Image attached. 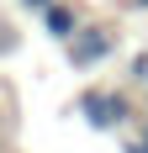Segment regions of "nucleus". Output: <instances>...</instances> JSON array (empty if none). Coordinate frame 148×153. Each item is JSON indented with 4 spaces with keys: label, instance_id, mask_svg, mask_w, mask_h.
<instances>
[{
    "label": "nucleus",
    "instance_id": "nucleus-2",
    "mask_svg": "<svg viewBox=\"0 0 148 153\" xmlns=\"http://www.w3.org/2000/svg\"><path fill=\"white\" fill-rule=\"evenodd\" d=\"M79 111H85L95 127H122L127 116H132V106H127L122 90H85L79 95Z\"/></svg>",
    "mask_w": 148,
    "mask_h": 153
},
{
    "label": "nucleus",
    "instance_id": "nucleus-4",
    "mask_svg": "<svg viewBox=\"0 0 148 153\" xmlns=\"http://www.w3.org/2000/svg\"><path fill=\"white\" fill-rule=\"evenodd\" d=\"M21 5H32V11H48V5H53V0H21Z\"/></svg>",
    "mask_w": 148,
    "mask_h": 153
},
{
    "label": "nucleus",
    "instance_id": "nucleus-1",
    "mask_svg": "<svg viewBox=\"0 0 148 153\" xmlns=\"http://www.w3.org/2000/svg\"><path fill=\"white\" fill-rule=\"evenodd\" d=\"M111 48H117V37H111L106 27H79V32L69 37V63H74V69L106 63V58H111Z\"/></svg>",
    "mask_w": 148,
    "mask_h": 153
},
{
    "label": "nucleus",
    "instance_id": "nucleus-3",
    "mask_svg": "<svg viewBox=\"0 0 148 153\" xmlns=\"http://www.w3.org/2000/svg\"><path fill=\"white\" fill-rule=\"evenodd\" d=\"M43 27H48V37H58V42H69L74 32H79V11H74L69 0H53L43 11Z\"/></svg>",
    "mask_w": 148,
    "mask_h": 153
},
{
    "label": "nucleus",
    "instance_id": "nucleus-5",
    "mask_svg": "<svg viewBox=\"0 0 148 153\" xmlns=\"http://www.w3.org/2000/svg\"><path fill=\"white\" fill-rule=\"evenodd\" d=\"M127 5H132V11H148V0H127Z\"/></svg>",
    "mask_w": 148,
    "mask_h": 153
}]
</instances>
